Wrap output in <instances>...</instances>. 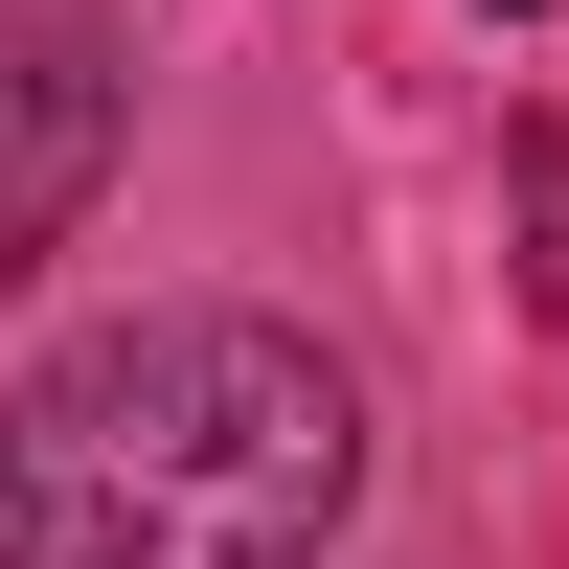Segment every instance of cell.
<instances>
[{"mask_svg":"<svg viewBox=\"0 0 569 569\" xmlns=\"http://www.w3.org/2000/svg\"><path fill=\"white\" fill-rule=\"evenodd\" d=\"M501 23H547V0H501Z\"/></svg>","mask_w":569,"mask_h":569,"instance_id":"3","label":"cell"},{"mask_svg":"<svg viewBox=\"0 0 569 569\" xmlns=\"http://www.w3.org/2000/svg\"><path fill=\"white\" fill-rule=\"evenodd\" d=\"M365 501V388L251 297H137L0 410V569H319Z\"/></svg>","mask_w":569,"mask_h":569,"instance_id":"1","label":"cell"},{"mask_svg":"<svg viewBox=\"0 0 569 569\" xmlns=\"http://www.w3.org/2000/svg\"><path fill=\"white\" fill-rule=\"evenodd\" d=\"M91 160H114V69L69 46V0H0V273L91 206Z\"/></svg>","mask_w":569,"mask_h":569,"instance_id":"2","label":"cell"}]
</instances>
